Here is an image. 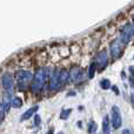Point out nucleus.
Here are the masks:
<instances>
[{"label":"nucleus","instance_id":"f257e3e1","mask_svg":"<svg viewBox=\"0 0 134 134\" xmlns=\"http://www.w3.org/2000/svg\"><path fill=\"white\" fill-rule=\"evenodd\" d=\"M47 75H48V69L47 68H39L34 74L32 83V91L33 92H40L44 87L45 82L47 80Z\"/></svg>","mask_w":134,"mask_h":134},{"label":"nucleus","instance_id":"f03ea898","mask_svg":"<svg viewBox=\"0 0 134 134\" xmlns=\"http://www.w3.org/2000/svg\"><path fill=\"white\" fill-rule=\"evenodd\" d=\"M112 126H113L114 130H118L121 127V124H122V118H121V113L120 109L118 106H113L112 107Z\"/></svg>","mask_w":134,"mask_h":134},{"label":"nucleus","instance_id":"7ed1b4c3","mask_svg":"<svg viewBox=\"0 0 134 134\" xmlns=\"http://www.w3.org/2000/svg\"><path fill=\"white\" fill-rule=\"evenodd\" d=\"M133 35V30H132V25L131 24H127L125 27L122 28L120 34V41L124 42V44H128Z\"/></svg>","mask_w":134,"mask_h":134},{"label":"nucleus","instance_id":"20e7f679","mask_svg":"<svg viewBox=\"0 0 134 134\" xmlns=\"http://www.w3.org/2000/svg\"><path fill=\"white\" fill-rule=\"evenodd\" d=\"M16 79H18V81L20 83H24V86L26 85L27 82H30L31 80H32L33 78V74L31 73L30 71H24V69H21V71H18L16 72Z\"/></svg>","mask_w":134,"mask_h":134},{"label":"nucleus","instance_id":"39448f33","mask_svg":"<svg viewBox=\"0 0 134 134\" xmlns=\"http://www.w3.org/2000/svg\"><path fill=\"white\" fill-rule=\"evenodd\" d=\"M82 78H83L82 69L78 66L72 67L71 71H69V79L72 81H74V82H79L80 80H82Z\"/></svg>","mask_w":134,"mask_h":134},{"label":"nucleus","instance_id":"423d86ee","mask_svg":"<svg viewBox=\"0 0 134 134\" xmlns=\"http://www.w3.org/2000/svg\"><path fill=\"white\" fill-rule=\"evenodd\" d=\"M1 83H2V87H4L6 91H12L13 85H14L13 76H12L11 74H8V73L4 74L2 78H1Z\"/></svg>","mask_w":134,"mask_h":134},{"label":"nucleus","instance_id":"0eeeda50","mask_svg":"<svg viewBox=\"0 0 134 134\" xmlns=\"http://www.w3.org/2000/svg\"><path fill=\"white\" fill-rule=\"evenodd\" d=\"M121 48H122V46H121V41H120V40H118V39H115L111 44V53H112V55H113L114 58L120 57Z\"/></svg>","mask_w":134,"mask_h":134},{"label":"nucleus","instance_id":"6e6552de","mask_svg":"<svg viewBox=\"0 0 134 134\" xmlns=\"http://www.w3.org/2000/svg\"><path fill=\"white\" fill-rule=\"evenodd\" d=\"M59 75H60V71H54V73L52 74L51 80H49V88L52 91H55L60 87V83H59Z\"/></svg>","mask_w":134,"mask_h":134},{"label":"nucleus","instance_id":"1a4fd4ad","mask_svg":"<svg viewBox=\"0 0 134 134\" xmlns=\"http://www.w3.org/2000/svg\"><path fill=\"white\" fill-rule=\"evenodd\" d=\"M108 63V55H107V51L104 49L98 54V65L100 66V68H105Z\"/></svg>","mask_w":134,"mask_h":134},{"label":"nucleus","instance_id":"9d476101","mask_svg":"<svg viewBox=\"0 0 134 134\" xmlns=\"http://www.w3.org/2000/svg\"><path fill=\"white\" fill-rule=\"evenodd\" d=\"M38 109H39V106H38V105H35V106H33V107H31V108H28L27 111L25 112V113L23 114V115H21V121H24V120H28V119L31 118V116L33 115V114L35 113V112L38 111Z\"/></svg>","mask_w":134,"mask_h":134},{"label":"nucleus","instance_id":"9b49d317","mask_svg":"<svg viewBox=\"0 0 134 134\" xmlns=\"http://www.w3.org/2000/svg\"><path fill=\"white\" fill-rule=\"evenodd\" d=\"M111 121H109L108 116H105L102 120V133L104 134H111Z\"/></svg>","mask_w":134,"mask_h":134},{"label":"nucleus","instance_id":"f8f14e48","mask_svg":"<svg viewBox=\"0 0 134 134\" xmlns=\"http://www.w3.org/2000/svg\"><path fill=\"white\" fill-rule=\"evenodd\" d=\"M68 79H69V72L67 69H61L60 75H59V83H60V86L64 85Z\"/></svg>","mask_w":134,"mask_h":134},{"label":"nucleus","instance_id":"ddd939ff","mask_svg":"<svg viewBox=\"0 0 134 134\" xmlns=\"http://www.w3.org/2000/svg\"><path fill=\"white\" fill-rule=\"evenodd\" d=\"M9 105H11L12 107H14V108H19V107L23 106V100L19 97H14L9 100Z\"/></svg>","mask_w":134,"mask_h":134},{"label":"nucleus","instance_id":"4468645a","mask_svg":"<svg viewBox=\"0 0 134 134\" xmlns=\"http://www.w3.org/2000/svg\"><path fill=\"white\" fill-rule=\"evenodd\" d=\"M95 69H97V64L92 63L90 65V68H88V74H87L90 79H93V76H94V74H95Z\"/></svg>","mask_w":134,"mask_h":134},{"label":"nucleus","instance_id":"2eb2a0df","mask_svg":"<svg viewBox=\"0 0 134 134\" xmlns=\"http://www.w3.org/2000/svg\"><path fill=\"white\" fill-rule=\"evenodd\" d=\"M71 113H72V109L71 108L63 109V111H61V113H60V119H61V120H66V119H68V116L71 115Z\"/></svg>","mask_w":134,"mask_h":134},{"label":"nucleus","instance_id":"dca6fc26","mask_svg":"<svg viewBox=\"0 0 134 134\" xmlns=\"http://www.w3.org/2000/svg\"><path fill=\"white\" fill-rule=\"evenodd\" d=\"M100 87H101L102 90H108V88H111V81H109L108 79H102V80L100 81Z\"/></svg>","mask_w":134,"mask_h":134},{"label":"nucleus","instance_id":"f3484780","mask_svg":"<svg viewBox=\"0 0 134 134\" xmlns=\"http://www.w3.org/2000/svg\"><path fill=\"white\" fill-rule=\"evenodd\" d=\"M97 130V125H95L94 121H90V124H88V133L92 134L94 133V131Z\"/></svg>","mask_w":134,"mask_h":134},{"label":"nucleus","instance_id":"a211bd4d","mask_svg":"<svg viewBox=\"0 0 134 134\" xmlns=\"http://www.w3.org/2000/svg\"><path fill=\"white\" fill-rule=\"evenodd\" d=\"M5 114H6V112H5L4 105L0 104V124H1V122H2V120L5 119Z\"/></svg>","mask_w":134,"mask_h":134},{"label":"nucleus","instance_id":"6ab92c4d","mask_svg":"<svg viewBox=\"0 0 134 134\" xmlns=\"http://www.w3.org/2000/svg\"><path fill=\"white\" fill-rule=\"evenodd\" d=\"M34 124H35V126H39V125H40V116H39V115H35Z\"/></svg>","mask_w":134,"mask_h":134},{"label":"nucleus","instance_id":"aec40b11","mask_svg":"<svg viewBox=\"0 0 134 134\" xmlns=\"http://www.w3.org/2000/svg\"><path fill=\"white\" fill-rule=\"evenodd\" d=\"M122 133H124V134H132V133L130 132V130H124Z\"/></svg>","mask_w":134,"mask_h":134},{"label":"nucleus","instance_id":"412c9836","mask_svg":"<svg viewBox=\"0 0 134 134\" xmlns=\"http://www.w3.org/2000/svg\"><path fill=\"white\" fill-rule=\"evenodd\" d=\"M131 83H132V87L134 88V78H131Z\"/></svg>","mask_w":134,"mask_h":134},{"label":"nucleus","instance_id":"4be33fe9","mask_svg":"<svg viewBox=\"0 0 134 134\" xmlns=\"http://www.w3.org/2000/svg\"><path fill=\"white\" fill-rule=\"evenodd\" d=\"M47 134H53V130H51V131H48V132H47Z\"/></svg>","mask_w":134,"mask_h":134},{"label":"nucleus","instance_id":"5701e85b","mask_svg":"<svg viewBox=\"0 0 134 134\" xmlns=\"http://www.w3.org/2000/svg\"><path fill=\"white\" fill-rule=\"evenodd\" d=\"M132 30H133V34H134V20H133V25H132Z\"/></svg>","mask_w":134,"mask_h":134},{"label":"nucleus","instance_id":"b1692460","mask_svg":"<svg viewBox=\"0 0 134 134\" xmlns=\"http://www.w3.org/2000/svg\"><path fill=\"white\" fill-rule=\"evenodd\" d=\"M132 99H133V101H134V93H133V95H132Z\"/></svg>","mask_w":134,"mask_h":134},{"label":"nucleus","instance_id":"393cba45","mask_svg":"<svg viewBox=\"0 0 134 134\" xmlns=\"http://www.w3.org/2000/svg\"><path fill=\"white\" fill-rule=\"evenodd\" d=\"M58 134H64V133H63V132H59V133H58Z\"/></svg>","mask_w":134,"mask_h":134}]
</instances>
